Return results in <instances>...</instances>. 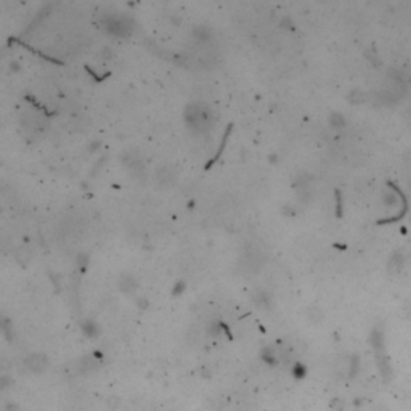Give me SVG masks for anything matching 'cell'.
Returning a JSON list of instances; mask_svg holds the SVG:
<instances>
[{
  "label": "cell",
  "instance_id": "2",
  "mask_svg": "<svg viewBox=\"0 0 411 411\" xmlns=\"http://www.w3.org/2000/svg\"><path fill=\"white\" fill-rule=\"evenodd\" d=\"M120 161H122V165H124V169L127 171V174L135 182L141 183V182L147 180V177H148L147 164H145V161H143V156L137 150L124 151L120 156Z\"/></svg>",
  "mask_w": 411,
  "mask_h": 411
},
{
  "label": "cell",
  "instance_id": "4",
  "mask_svg": "<svg viewBox=\"0 0 411 411\" xmlns=\"http://www.w3.org/2000/svg\"><path fill=\"white\" fill-rule=\"evenodd\" d=\"M21 127L31 137H42L47 132L49 124L42 114L36 113V111H28L21 116Z\"/></svg>",
  "mask_w": 411,
  "mask_h": 411
},
{
  "label": "cell",
  "instance_id": "5",
  "mask_svg": "<svg viewBox=\"0 0 411 411\" xmlns=\"http://www.w3.org/2000/svg\"><path fill=\"white\" fill-rule=\"evenodd\" d=\"M177 179H179V172L171 164H162L156 169L154 172V185L158 188H162V190H167V188L174 186L177 183Z\"/></svg>",
  "mask_w": 411,
  "mask_h": 411
},
{
  "label": "cell",
  "instance_id": "8",
  "mask_svg": "<svg viewBox=\"0 0 411 411\" xmlns=\"http://www.w3.org/2000/svg\"><path fill=\"white\" fill-rule=\"evenodd\" d=\"M304 373H305V370L302 368L301 365H297L296 368H294V374H297V376H304Z\"/></svg>",
  "mask_w": 411,
  "mask_h": 411
},
{
  "label": "cell",
  "instance_id": "1",
  "mask_svg": "<svg viewBox=\"0 0 411 411\" xmlns=\"http://www.w3.org/2000/svg\"><path fill=\"white\" fill-rule=\"evenodd\" d=\"M183 119L188 130H191L196 135H204V133L214 129L217 122V114L209 105L196 102L190 103L185 108Z\"/></svg>",
  "mask_w": 411,
  "mask_h": 411
},
{
  "label": "cell",
  "instance_id": "7",
  "mask_svg": "<svg viewBox=\"0 0 411 411\" xmlns=\"http://www.w3.org/2000/svg\"><path fill=\"white\" fill-rule=\"evenodd\" d=\"M10 251H12V241H10V238L0 235V252L8 254Z\"/></svg>",
  "mask_w": 411,
  "mask_h": 411
},
{
  "label": "cell",
  "instance_id": "3",
  "mask_svg": "<svg viewBox=\"0 0 411 411\" xmlns=\"http://www.w3.org/2000/svg\"><path fill=\"white\" fill-rule=\"evenodd\" d=\"M102 29L113 37H127L132 34L133 21L126 15H106L102 19Z\"/></svg>",
  "mask_w": 411,
  "mask_h": 411
},
{
  "label": "cell",
  "instance_id": "6",
  "mask_svg": "<svg viewBox=\"0 0 411 411\" xmlns=\"http://www.w3.org/2000/svg\"><path fill=\"white\" fill-rule=\"evenodd\" d=\"M119 287H120V291H124V293H132V291H135L137 289V280L133 278L132 275L129 273H124L119 278Z\"/></svg>",
  "mask_w": 411,
  "mask_h": 411
}]
</instances>
